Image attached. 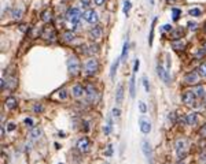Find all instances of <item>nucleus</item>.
I'll return each mask as SVG.
<instances>
[{"mask_svg":"<svg viewBox=\"0 0 206 164\" xmlns=\"http://www.w3.org/2000/svg\"><path fill=\"white\" fill-rule=\"evenodd\" d=\"M74 38H76V33H74L73 30H66V32L62 34V40L65 41V43H70V41H73Z\"/></svg>","mask_w":206,"mask_h":164,"instance_id":"obj_18","label":"nucleus"},{"mask_svg":"<svg viewBox=\"0 0 206 164\" xmlns=\"http://www.w3.org/2000/svg\"><path fill=\"white\" fill-rule=\"evenodd\" d=\"M71 93H73V96L76 98H81L82 96H84L85 90H84V87H82L81 85H74L73 89H71Z\"/></svg>","mask_w":206,"mask_h":164,"instance_id":"obj_16","label":"nucleus"},{"mask_svg":"<svg viewBox=\"0 0 206 164\" xmlns=\"http://www.w3.org/2000/svg\"><path fill=\"white\" fill-rule=\"evenodd\" d=\"M197 119H198V115L195 114V112H190V114L184 115V118L181 119V123L191 126V125H195V123H197Z\"/></svg>","mask_w":206,"mask_h":164,"instance_id":"obj_11","label":"nucleus"},{"mask_svg":"<svg viewBox=\"0 0 206 164\" xmlns=\"http://www.w3.org/2000/svg\"><path fill=\"white\" fill-rule=\"evenodd\" d=\"M22 14H23V11H22L21 8H15V10H13V18L18 21V19H21Z\"/></svg>","mask_w":206,"mask_h":164,"instance_id":"obj_31","label":"nucleus"},{"mask_svg":"<svg viewBox=\"0 0 206 164\" xmlns=\"http://www.w3.org/2000/svg\"><path fill=\"white\" fill-rule=\"evenodd\" d=\"M19 30H21V32H26V25H21V26H19Z\"/></svg>","mask_w":206,"mask_h":164,"instance_id":"obj_49","label":"nucleus"},{"mask_svg":"<svg viewBox=\"0 0 206 164\" xmlns=\"http://www.w3.org/2000/svg\"><path fill=\"white\" fill-rule=\"evenodd\" d=\"M187 26L190 27V30H197L198 23H197V22H188V25H187Z\"/></svg>","mask_w":206,"mask_h":164,"instance_id":"obj_39","label":"nucleus"},{"mask_svg":"<svg viewBox=\"0 0 206 164\" xmlns=\"http://www.w3.org/2000/svg\"><path fill=\"white\" fill-rule=\"evenodd\" d=\"M180 15H181V10H180V8H173V10H172V19H173V21H177V19L180 18Z\"/></svg>","mask_w":206,"mask_h":164,"instance_id":"obj_30","label":"nucleus"},{"mask_svg":"<svg viewBox=\"0 0 206 164\" xmlns=\"http://www.w3.org/2000/svg\"><path fill=\"white\" fill-rule=\"evenodd\" d=\"M181 100L186 105H194L195 104V100H197V96H195L194 90H186L181 96Z\"/></svg>","mask_w":206,"mask_h":164,"instance_id":"obj_7","label":"nucleus"},{"mask_svg":"<svg viewBox=\"0 0 206 164\" xmlns=\"http://www.w3.org/2000/svg\"><path fill=\"white\" fill-rule=\"evenodd\" d=\"M155 23H157V16H155V19L153 21V23H151L150 37H148V44H150V45H153V40H154V27H155Z\"/></svg>","mask_w":206,"mask_h":164,"instance_id":"obj_27","label":"nucleus"},{"mask_svg":"<svg viewBox=\"0 0 206 164\" xmlns=\"http://www.w3.org/2000/svg\"><path fill=\"white\" fill-rule=\"evenodd\" d=\"M98 70H99V63L96 59H92V57H91V59H88L87 62H85L84 71L87 75H93V74L98 73Z\"/></svg>","mask_w":206,"mask_h":164,"instance_id":"obj_4","label":"nucleus"},{"mask_svg":"<svg viewBox=\"0 0 206 164\" xmlns=\"http://www.w3.org/2000/svg\"><path fill=\"white\" fill-rule=\"evenodd\" d=\"M203 49L206 51V41H205V44H203Z\"/></svg>","mask_w":206,"mask_h":164,"instance_id":"obj_53","label":"nucleus"},{"mask_svg":"<svg viewBox=\"0 0 206 164\" xmlns=\"http://www.w3.org/2000/svg\"><path fill=\"white\" fill-rule=\"evenodd\" d=\"M4 104H5V108L7 109H14L16 107V98L13 97V96H10V97L5 98Z\"/></svg>","mask_w":206,"mask_h":164,"instance_id":"obj_20","label":"nucleus"},{"mask_svg":"<svg viewBox=\"0 0 206 164\" xmlns=\"http://www.w3.org/2000/svg\"><path fill=\"white\" fill-rule=\"evenodd\" d=\"M142 149H143L144 156L147 157V160L151 161V159H153V149H151L150 142H148V141H143L142 142Z\"/></svg>","mask_w":206,"mask_h":164,"instance_id":"obj_12","label":"nucleus"},{"mask_svg":"<svg viewBox=\"0 0 206 164\" xmlns=\"http://www.w3.org/2000/svg\"><path fill=\"white\" fill-rule=\"evenodd\" d=\"M202 98H203V104H205V105H206V93H205V96H203Z\"/></svg>","mask_w":206,"mask_h":164,"instance_id":"obj_51","label":"nucleus"},{"mask_svg":"<svg viewBox=\"0 0 206 164\" xmlns=\"http://www.w3.org/2000/svg\"><path fill=\"white\" fill-rule=\"evenodd\" d=\"M157 74H158V77L165 82V84H170V75H169V73H168V70H165L164 66H162L161 63L157 66Z\"/></svg>","mask_w":206,"mask_h":164,"instance_id":"obj_10","label":"nucleus"},{"mask_svg":"<svg viewBox=\"0 0 206 164\" xmlns=\"http://www.w3.org/2000/svg\"><path fill=\"white\" fill-rule=\"evenodd\" d=\"M41 19H43L45 23H48V22H51V19H52V10L51 8H45V10L41 12Z\"/></svg>","mask_w":206,"mask_h":164,"instance_id":"obj_19","label":"nucleus"},{"mask_svg":"<svg viewBox=\"0 0 206 164\" xmlns=\"http://www.w3.org/2000/svg\"><path fill=\"white\" fill-rule=\"evenodd\" d=\"M128 41H125V44H124V46H122V53H121V60L122 62H125L126 60V57H128Z\"/></svg>","mask_w":206,"mask_h":164,"instance_id":"obj_29","label":"nucleus"},{"mask_svg":"<svg viewBox=\"0 0 206 164\" xmlns=\"http://www.w3.org/2000/svg\"><path fill=\"white\" fill-rule=\"evenodd\" d=\"M183 36H184V30L181 29V27H179V29H175V30H172V32H170V38H172L173 41L180 40Z\"/></svg>","mask_w":206,"mask_h":164,"instance_id":"obj_17","label":"nucleus"},{"mask_svg":"<svg viewBox=\"0 0 206 164\" xmlns=\"http://www.w3.org/2000/svg\"><path fill=\"white\" fill-rule=\"evenodd\" d=\"M107 148H109V149L106 150V156H111L113 155V146H111V145H109Z\"/></svg>","mask_w":206,"mask_h":164,"instance_id":"obj_44","label":"nucleus"},{"mask_svg":"<svg viewBox=\"0 0 206 164\" xmlns=\"http://www.w3.org/2000/svg\"><path fill=\"white\" fill-rule=\"evenodd\" d=\"M118 64H120V59H115V60H114V63L111 64V68H110V78H111V79L115 77V73H117Z\"/></svg>","mask_w":206,"mask_h":164,"instance_id":"obj_24","label":"nucleus"},{"mask_svg":"<svg viewBox=\"0 0 206 164\" xmlns=\"http://www.w3.org/2000/svg\"><path fill=\"white\" fill-rule=\"evenodd\" d=\"M89 34L91 37L93 38V40H99V38H102V34H103V30H102V26H93L92 29L89 30Z\"/></svg>","mask_w":206,"mask_h":164,"instance_id":"obj_14","label":"nucleus"},{"mask_svg":"<svg viewBox=\"0 0 206 164\" xmlns=\"http://www.w3.org/2000/svg\"><path fill=\"white\" fill-rule=\"evenodd\" d=\"M136 79H135V75H132L131 78V82H129V94H131V97L133 98L135 94H136Z\"/></svg>","mask_w":206,"mask_h":164,"instance_id":"obj_23","label":"nucleus"},{"mask_svg":"<svg viewBox=\"0 0 206 164\" xmlns=\"http://www.w3.org/2000/svg\"><path fill=\"white\" fill-rule=\"evenodd\" d=\"M25 123H26L27 126H33V120L29 119V118H26V119H25Z\"/></svg>","mask_w":206,"mask_h":164,"instance_id":"obj_47","label":"nucleus"},{"mask_svg":"<svg viewBox=\"0 0 206 164\" xmlns=\"http://www.w3.org/2000/svg\"><path fill=\"white\" fill-rule=\"evenodd\" d=\"M41 128L40 127H33L32 130H30V137H32L33 139H37V138H40L41 137Z\"/></svg>","mask_w":206,"mask_h":164,"instance_id":"obj_26","label":"nucleus"},{"mask_svg":"<svg viewBox=\"0 0 206 164\" xmlns=\"http://www.w3.org/2000/svg\"><path fill=\"white\" fill-rule=\"evenodd\" d=\"M205 32H206V23H205Z\"/></svg>","mask_w":206,"mask_h":164,"instance_id":"obj_56","label":"nucleus"},{"mask_svg":"<svg viewBox=\"0 0 206 164\" xmlns=\"http://www.w3.org/2000/svg\"><path fill=\"white\" fill-rule=\"evenodd\" d=\"M89 5H91V0H81V7L82 8L89 10Z\"/></svg>","mask_w":206,"mask_h":164,"instance_id":"obj_36","label":"nucleus"},{"mask_svg":"<svg viewBox=\"0 0 206 164\" xmlns=\"http://www.w3.org/2000/svg\"><path fill=\"white\" fill-rule=\"evenodd\" d=\"M143 86L146 87V90H150V85H148V81H147V77H143Z\"/></svg>","mask_w":206,"mask_h":164,"instance_id":"obj_40","label":"nucleus"},{"mask_svg":"<svg viewBox=\"0 0 206 164\" xmlns=\"http://www.w3.org/2000/svg\"><path fill=\"white\" fill-rule=\"evenodd\" d=\"M139 64H140V62H139V60H135V68H133V74H135V73H137V70H139Z\"/></svg>","mask_w":206,"mask_h":164,"instance_id":"obj_43","label":"nucleus"},{"mask_svg":"<svg viewBox=\"0 0 206 164\" xmlns=\"http://www.w3.org/2000/svg\"><path fill=\"white\" fill-rule=\"evenodd\" d=\"M177 164H187V160L181 159V160H179V161H177Z\"/></svg>","mask_w":206,"mask_h":164,"instance_id":"obj_50","label":"nucleus"},{"mask_svg":"<svg viewBox=\"0 0 206 164\" xmlns=\"http://www.w3.org/2000/svg\"><path fill=\"white\" fill-rule=\"evenodd\" d=\"M80 16H81L80 8H70V10L66 12V19L71 23L73 29H78L80 27Z\"/></svg>","mask_w":206,"mask_h":164,"instance_id":"obj_1","label":"nucleus"},{"mask_svg":"<svg viewBox=\"0 0 206 164\" xmlns=\"http://www.w3.org/2000/svg\"><path fill=\"white\" fill-rule=\"evenodd\" d=\"M175 150H176V155L179 157H184L188 150V141L186 138H179L177 141L175 142Z\"/></svg>","mask_w":206,"mask_h":164,"instance_id":"obj_2","label":"nucleus"},{"mask_svg":"<svg viewBox=\"0 0 206 164\" xmlns=\"http://www.w3.org/2000/svg\"><path fill=\"white\" fill-rule=\"evenodd\" d=\"M58 97H59L60 100H66V98H67V90H66V89H60L59 92H58Z\"/></svg>","mask_w":206,"mask_h":164,"instance_id":"obj_33","label":"nucleus"},{"mask_svg":"<svg viewBox=\"0 0 206 164\" xmlns=\"http://www.w3.org/2000/svg\"><path fill=\"white\" fill-rule=\"evenodd\" d=\"M139 125H140V131H142L143 134H148V133L151 131V125H150V122H148L147 119H144V118H140Z\"/></svg>","mask_w":206,"mask_h":164,"instance_id":"obj_13","label":"nucleus"},{"mask_svg":"<svg viewBox=\"0 0 206 164\" xmlns=\"http://www.w3.org/2000/svg\"><path fill=\"white\" fill-rule=\"evenodd\" d=\"M80 60L76 56H70L67 59V70L70 73V75H77L80 73Z\"/></svg>","mask_w":206,"mask_h":164,"instance_id":"obj_3","label":"nucleus"},{"mask_svg":"<svg viewBox=\"0 0 206 164\" xmlns=\"http://www.w3.org/2000/svg\"><path fill=\"white\" fill-rule=\"evenodd\" d=\"M150 4H151V5H154V0H150Z\"/></svg>","mask_w":206,"mask_h":164,"instance_id":"obj_52","label":"nucleus"},{"mask_svg":"<svg viewBox=\"0 0 206 164\" xmlns=\"http://www.w3.org/2000/svg\"><path fill=\"white\" fill-rule=\"evenodd\" d=\"M91 148V141L88 137H81V138L77 141V149L81 153H87Z\"/></svg>","mask_w":206,"mask_h":164,"instance_id":"obj_6","label":"nucleus"},{"mask_svg":"<svg viewBox=\"0 0 206 164\" xmlns=\"http://www.w3.org/2000/svg\"><path fill=\"white\" fill-rule=\"evenodd\" d=\"M93 2H95V4H96V5H102L104 2H106V0H93Z\"/></svg>","mask_w":206,"mask_h":164,"instance_id":"obj_48","label":"nucleus"},{"mask_svg":"<svg viewBox=\"0 0 206 164\" xmlns=\"http://www.w3.org/2000/svg\"><path fill=\"white\" fill-rule=\"evenodd\" d=\"M201 14H202V11H201L199 8H192V10H190V15H192V16H199Z\"/></svg>","mask_w":206,"mask_h":164,"instance_id":"obj_34","label":"nucleus"},{"mask_svg":"<svg viewBox=\"0 0 206 164\" xmlns=\"http://www.w3.org/2000/svg\"><path fill=\"white\" fill-rule=\"evenodd\" d=\"M33 111L34 112H41L43 111V105H41V104H34V105H33Z\"/></svg>","mask_w":206,"mask_h":164,"instance_id":"obj_38","label":"nucleus"},{"mask_svg":"<svg viewBox=\"0 0 206 164\" xmlns=\"http://www.w3.org/2000/svg\"><path fill=\"white\" fill-rule=\"evenodd\" d=\"M183 82L186 85H197L199 82V74L197 71H192V73H188L186 77H184Z\"/></svg>","mask_w":206,"mask_h":164,"instance_id":"obj_9","label":"nucleus"},{"mask_svg":"<svg viewBox=\"0 0 206 164\" xmlns=\"http://www.w3.org/2000/svg\"><path fill=\"white\" fill-rule=\"evenodd\" d=\"M166 2H175V0H166Z\"/></svg>","mask_w":206,"mask_h":164,"instance_id":"obj_54","label":"nucleus"},{"mask_svg":"<svg viewBox=\"0 0 206 164\" xmlns=\"http://www.w3.org/2000/svg\"><path fill=\"white\" fill-rule=\"evenodd\" d=\"M85 93H87L88 98L89 100H95L96 97H98V90H96V87L93 86V85H88L87 87H85Z\"/></svg>","mask_w":206,"mask_h":164,"instance_id":"obj_15","label":"nucleus"},{"mask_svg":"<svg viewBox=\"0 0 206 164\" xmlns=\"http://www.w3.org/2000/svg\"><path fill=\"white\" fill-rule=\"evenodd\" d=\"M172 48L175 49L176 52H177V51H184V48H186V44H184L181 40L172 41Z\"/></svg>","mask_w":206,"mask_h":164,"instance_id":"obj_22","label":"nucleus"},{"mask_svg":"<svg viewBox=\"0 0 206 164\" xmlns=\"http://www.w3.org/2000/svg\"><path fill=\"white\" fill-rule=\"evenodd\" d=\"M131 7H132V3L129 2V0H125V3H124V14H125V15H128Z\"/></svg>","mask_w":206,"mask_h":164,"instance_id":"obj_32","label":"nucleus"},{"mask_svg":"<svg viewBox=\"0 0 206 164\" xmlns=\"http://www.w3.org/2000/svg\"><path fill=\"white\" fill-rule=\"evenodd\" d=\"M205 55H206V51L202 48V49H201V51L197 53V57H199V59H201V57H203V56H205Z\"/></svg>","mask_w":206,"mask_h":164,"instance_id":"obj_41","label":"nucleus"},{"mask_svg":"<svg viewBox=\"0 0 206 164\" xmlns=\"http://www.w3.org/2000/svg\"><path fill=\"white\" fill-rule=\"evenodd\" d=\"M199 135L202 137V138H206V125H203L202 127L199 128Z\"/></svg>","mask_w":206,"mask_h":164,"instance_id":"obj_37","label":"nucleus"},{"mask_svg":"<svg viewBox=\"0 0 206 164\" xmlns=\"http://www.w3.org/2000/svg\"><path fill=\"white\" fill-rule=\"evenodd\" d=\"M194 93H195V96H197V98H202L203 96H205V87L202 86V85H198L197 87H195V90H194Z\"/></svg>","mask_w":206,"mask_h":164,"instance_id":"obj_25","label":"nucleus"},{"mask_svg":"<svg viewBox=\"0 0 206 164\" xmlns=\"http://www.w3.org/2000/svg\"><path fill=\"white\" fill-rule=\"evenodd\" d=\"M63 2H70V0H63Z\"/></svg>","mask_w":206,"mask_h":164,"instance_id":"obj_55","label":"nucleus"},{"mask_svg":"<svg viewBox=\"0 0 206 164\" xmlns=\"http://www.w3.org/2000/svg\"><path fill=\"white\" fill-rule=\"evenodd\" d=\"M197 73L199 74V77H202V78H206V63H202V64H201L199 67L197 68Z\"/></svg>","mask_w":206,"mask_h":164,"instance_id":"obj_28","label":"nucleus"},{"mask_svg":"<svg viewBox=\"0 0 206 164\" xmlns=\"http://www.w3.org/2000/svg\"><path fill=\"white\" fill-rule=\"evenodd\" d=\"M139 109L142 114H146V111H147V105L144 104V101H139Z\"/></svg>","mask_w":206,"mask_h":164,"instance_id":"obj_35","label":"nucleus"},{"mask_svg":"<svg viewBox=\"0 0 206 164\" xmlns=\"http://www.w3.org/2000/svg\"><path fill=\"white\" fill-rule=\"evenodd\" d=\"M111 112H113V115H114V116H120V114H121L120 109H118V108H114Z\"/></svg>","mask_w":206,"mask_h":164,"instance_id":"obj_46","label":"nucleus"},{"mask_svg":"<svg viewBox=\"0 0 206 164\" xmlns=\"http://www.w3.org/2000/svg\"><path fill=\"white\" fill-rule=\"evenodd\" d=\"M122 100H124V85H118L117 94H115V101H117V104H121Z\"/></svg>","mask_w":206,"mask_h":164,"instance_id":"obj_21","label":"nucleus"},{"mask_svg":"<svg viewBox=\"0 0 206 164\" xmlns=\"http://www.w3.org/2000/svg\"><path fill=\"white\" fill-rule=\"evenodd\" d=\"M162 30H164V32H172V26H170V25H164V26H162Z\"/></svg>","mask_w":206,"mask_h":164,"instance_id":"obj_42","label":"nucleus"},{"mask_svg":"<svg viewBox=\"0 0 206 164\" xmlns=\"http://www.w3.org/2000/svg\"><path fill=\"white\" fill-rule=\"evenodd\" d=\"M41 38H44V40L48 41V43L54 41L55 38H56L55 27H52V26H45V27H43V30H41Z\"/></svg>","mask_w":206,"mask_h":164,"instance_id":"obj_5","label":"nucleus"},{"mask_svg":"<svg viewBox=\"0 0 206 164\" xmlns=\"http://www.w3.org/2000/svg\"><path fill=\"white\" fill-rule=\"evenodd\" d=\"M7 130H8V131H11V130H15V125H14V123H8V126H7Z\"/></svg>","mask_w":206,"mask_h":164,"instance_id":"obj_45","label":"nucleus"},{"mask_svg":"<svg viewBox=\"0 0 206 164\" xmlns=\"http://www.w3.org/2000/svg\"><path fill=\"white\" fill-rule=\"evenodd\" d=\"M82 18H84V21H87L88 23H96L98 22V14H96L95 10H85V12L82 14Z\"/></svg>","mask_w":206,"mask_h":164,"instance_id":"obj_8","label":"nucleus"}]
</instances>
